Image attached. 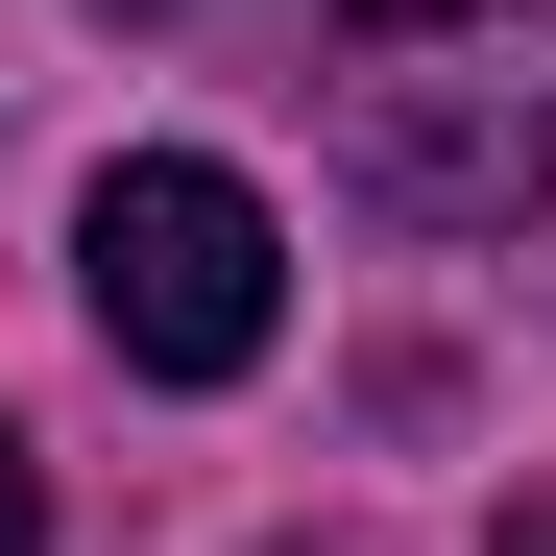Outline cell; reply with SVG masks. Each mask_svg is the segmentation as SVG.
<instances>
[{
    "label": "cell",
    "mask_w": 556,
    "mask_h": 556,
    "mask_svg": "<svg viewBox=\"0 0 556 556\" xmlns=\"http://www.w3.org/2000/svg\"><path fill=\"white\" fill-rule=\"evenodd\" d=\"M315 146L412 242H508L556 194V0H315Z\"/></svg>",
    "instance_id": "cell-1"
},
{
    "label": "cell",
    "mask_w": 556,
    "mask_h": 556,
    "mask_svg": "<svg viewBox=\"0 0 556 556\" xmlns=\"http://www.w3.org/2000/svg\"><path fill=\"white\" fill-rule=\"evenodd\" d=\"M73 291L146 388H242L266 339H291V218L242 194L218 146H122L98 194H73Z\"/></svg>",
    "instance_id": "cell-2"
},
{
    "label": "cell",
    "mask_w": 556,
    "mask_h": 556,
    "mask_svg": "<svg viewBox=\"0 0 556 556\" xmlns=\"http://www.w3.org/2000/svg\"><path fill=\"white\" fill-rule=\"evenodd\" d=\"M0 556H49V484H25V435H0Z\"/></svg>",
    "instance_id": "cell-3"
},
{
    "label": "cell",
    "mask_w": 556,
    "mask_h": 556,
    "mask_svg": "<svg viewBox=\"0 0 556 556\" xmlns=\"http://www.w3.org/2000/svg\"><path fill=\"white\" fill-rule=\"evenodd\" d=\"M98 25H169V0H98Z\"/></svg>",
    "instance_id": "cell-4"
},
{
    "label": "cell",
    "mask_w": 556,
    "mask_h": 556,
    "mask_svg": "<svg viewBox=\"0 0 556 556\" xmlns=\"http://www.w3.org/2000/svg\"><path fill=\"white\" fill-rule=\"evenodd\" d=\"M508 556H556V508H532V532H508Z\"/></svg>",
    "instance_id": "cell-5"
}]
</instances>
